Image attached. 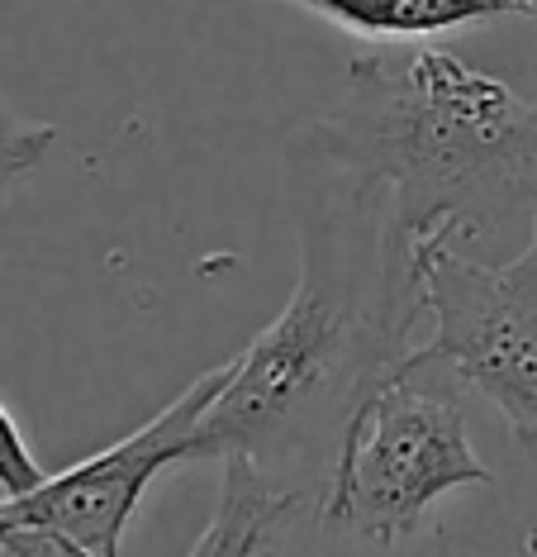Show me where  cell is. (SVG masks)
<instances>
[{"label": "cell", "instance_id": "6da1fadb", "mask_svg": "<svg viewBox=\"0 0 537 557\" xmlns=\"http://www.w3.org/2000/svg\"><path fill=\"white\" fill-rule=\"evenodd\" d=\"M286 168L300 282L286 310L228 358L190 462L242 458L276 491L319 505L357 405L414 352L424 262L395 234L386 186L290 148Z\"/></svg>", "mask_w": 537, "mask_h": 557}, {"label": "cell", "instance_id": "7a4b0ae2", "mask_svg": "<svg viewBox=\"0 0 537 557\" xmlns=\"http://www.w3.org/2000/svg\"><path fill=\"white\" fill-rule=\"evenodd\" d=\"M310 153L390 196L404 248H462L537 224V106L442 48L352 58L334 110L290 129Z\"/></svg>", "mask_w": 537, "mask_h": 557}, {"label": "cell", "instance_id": "3957f363", "mask_svg": "<svg viewBox=\"0 0 537 557\" xmlns=\"http://www.w3.org/2000/svg\"><path fill=\"white\" fill-rule=\"evenodd\" d=\"M466 382L438 352L414 348L357 405L338 443L319 519L328 534L400 543L433 500L462 486H490V467L466 434Z\"/></svg>", "mask_w": 537, "mask_h": 557}, {"label": "cell", "instance_id": "277c9868", "mask_svg": "<svg viewBox=\"0 0 537 557\" xmlns=\"http://www.w3.org/2000/svg\"><path fill=\"white\" fill-rule=\"evenodd\" d=\"M428 352L504 414L519 448L537 453V224L519 258L476 262L462 248H428Z\"/></svg>", "mask_w": 537, "mask_h": 557}, {"label": "cell", "instance_id": "5b68a950", "mask_svg": "<svg viewBox=\"0 0 537 557\" xmlns=\"http://www.w3.org/2000/svg\"><path fill=\"white\" fill-rule=\"evenodd\" d=\"M224 382L228 362L196 376L167 410H158L129 438L43 476L34 491L0 496V548L15 539H48L91 557H120L124 529H129L143 491L158 472L190 462L200 414L210 410V400L224 391Z\"/></svg>", "mask_w": 537, "mask_h": 557}, {"label": "cell", "instance_id": "8992f818", "mask_svg": "<svg viewBox=\"0 0 537 557\" xmlns=\"http://www.w3.org/2000/svg\"><path fill=\"white\" fill-rule=\"evenodd\" d=\"M280 5L314 10L338 29L376 44H428L438 34L504 15L537 20V5H523V0H280Z\"/></svg>", "mask_w": 537, "mask_h": 557}, {"label": "cell", "instance_id": "52a82bcc", "mask_svg": "<svg viewBox=\"0 0 537 557\" xmlns=\"http://www.w3.org/2000/svg\"><path fill=\"white\" fill-rule=\"evenodd\" d=\"M296 510H300V500L276 491L252 462L228 458L220 505H214L210 524H204V534L196 539V548L186 557H258L262 548H272V539L286 529V519ZM72 557H91V553L72 548Z\"/></svg>", "mask_w": 537, "mask_h": 557}, {"label": "cell", "instance_id": "ba28073f", "mask_svg": "<svg viewBox=\"0 0 537 557\" xmlns=\"http://www.w3.org/2000/svg\"><path fill=\"white\" fill-rule=\"evenodd\" d=\"M53 138H58L53 124H38V120L15 115V106L0 96V200H5L10 186L24 182V176H29L38 162L48 158Z\"/></svg>", "mask_w": 537, "mask_h": 557}, {"label": "cell", "instance_id": "9c48e42d", "mask_svg": "<svg viewBox=\"0 0 537 557\" xmlns=\"http://www.w3.org/2000/svg\"><path fill=\"white\" fill-rule=\"evenodd\" d=\"M48 472L34 462L29 443H24L20 424L10 420V410L0 405V496H20V491H34Z\"/></svg>", "mask_w": 537, "mask_h": 557}, {"label": "cell", "instance_id": "30bf717a", "mask_svg": "<svg viewBox=\"0 0 537 557\" xmlns=\"http://www.w3.org/2000/svg\"><path fill=\"white\" fill-rule=\"evenodd\" d=\"M523 5H537V0H523Z\"/></svg>", "mask_w": 537, "mask_h": 557}]
</instances>
